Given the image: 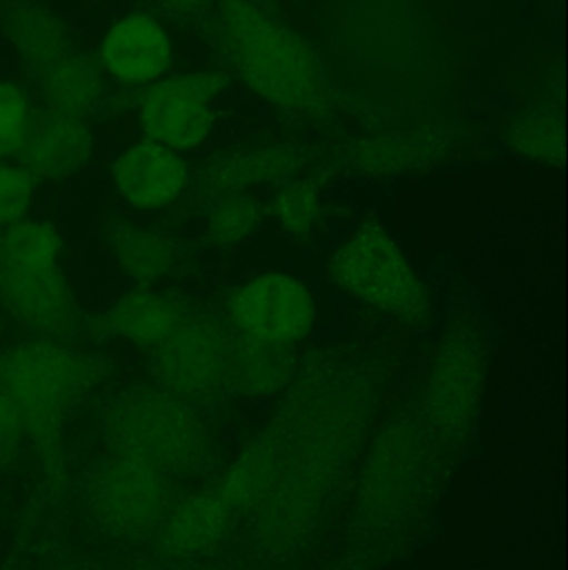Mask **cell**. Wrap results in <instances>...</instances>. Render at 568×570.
Returning <instances> with one entry per match:
<instances>
[{"label":"cell","instance_id":"obj_5","mask_svg":"<svg viewBox=\"0 0 568 570\" xmlns=\"http://www.w3.org/2000/svg\"><path fill=\"white\" fill-rule=\"evenodd\" d=\"M327 273L342 291L400 321L420 324L432 311L426 285L382 224L366 223L350 234Z\"/></svg>","mask_w":568,"mask_h":570},{"label":"cell","instance_id":"obj_12","mask_svg":"<svg viewBox=\"0 0 568 570\" xmlns=\"http://www.w3.org/2000/svg\"><path fill=\"white\" fill-rule=\"evenodd\" d=\"M489 351L470 328L450 332L434 351L427 374L423 407L444 425L467 424L479 409L486 389Z\"/></svg>","mask_w":568,"mask_h":570},{"label":"cell","instance_id":"obj_17","mask_svg":"<svg viewBox=\"0 0 568 570\" xmlns=\"http://www.w3.org/2000/svg\"><path fill=\"white\" fill-rule=\"evenodd\" d=\"M40 109L96 120L112 92L92 50L77 47L30 80Z\"/></svg>","mask_w":568,"mask_h":570},{"label":"cell","instance_id":"obj_29","mask_svg":"<svg viewBox=\"0 0 568 570\" xmlns=\"http://www.w3.org/2000/svg\"><path fill=\"white\" fill-rule=\"evenodd\" d=\"M252 2L259 3V6H262V0H252Z\"/></svg>","mask_w":568,"mask_h":570},{"label":"cell","instance_id":"obj_31","mask_svg":"<svg viewBox=\"0 0 568 570\" xmlns=\"http://www.w3.org/2000/svg\"><path fill=\"white\" fill-rule=\"evenodd\" d=\"M0 570H7V569H0Z\"/></svg>","mask_w":568,"mask_h":570},{"label":"cell","instance_id":"obj_24","mask_svg":"<svg viewBox=\"0 0 568 570\" xmlns=\"http://www.w3.org/2000/svg\"><path fill=\"white\" fill-rule=\"evenodd\" d=\"M272 209L273 217L287 234L306 236L319 223L322 200L312 180L289 179L273 197Z\"/></svg>","mask_w":568,"mask_h":570},{"label":"cell","instance_id":"obj_22","mask_svg":"<svg viewBox=\"0 0 568 570\" xmlns=\"http://www.w3.org/2000/svg\"><path fill=\"white\" fill-rule=\"evenodd\" d=\"M39 109L27 77L0 72V163L17 160Z\"/></svg>","mask_w":568,"mask_h":570},{"label":"cell","instance_id":"obj_4","mask_svg":"<svg viewBox=\"0 0 568 570\" xmlns=\"http://www.w3.org/2000/svg\"><path fill=\"white\" fill-rule=\"evenodd\" d=\"M110 452L149 462L163 474L189 471L202 459L207 432L196 407L159 385L117 392L99 415Z\"/></svg>","mask_w":568,"mask_h":570},{"label":"cell","instance_id":"obj_3","mask_svg":"<svg viewBox=\"0 0 568 570\" xmlns=\"http://www.w3.org/2000/svg\"><path fill=\"white\" fill-rule=\"evenodd\" d=\"M0 307L30 337L69 341L82 328L66 237L52 220L32 216L0 230Z\"/></svg>","mask_w":568,"mask_h":570},{"label":"cell","instance_id":"obj_2","mask_svg":"<svg viewBox=\"0 0 568 570\" xmlns=\"http://www.w3.org/2000/svg\"><path fill=\"white\" fill-rule=\"evenodd\" d=\"M213 37L229 69L266 102L320 114L332 87L313 47L252 0H217Z\"/></svg>","mask_w":568,"mask_h":570},{"label":"cell","instance_id":"obj_6","mask_svg":"<svg viewBox=\"0 0 568 570\" xmlns=\"http://www.w3.org/2000/svg\"><path fill=\"white\" fill-rule=\"evenodd\" d=\"M229 82L230 73L219 67L176 69L133 94L130 119L139 136L186 156L216 132L217 102Z\"/></svg>","mask_w":568,"mask_h":570},{"label":"cell","instance_id":"obj_28","mask_svg":"<svg viewBox=\"0 0 568 570\" xmlns=\"http://www.w3.org/2000/svg\"><path fill=\"white\" fill-rule=\"evenodd\" d=\"M2 314H3L2 307H0V327H2Z\"/></svg>","mask_w":568,"mask_h":570},{"label":"cell","instance_id":"obj_19","mask_svg":"<svg viewBox=\"0 0 568 570\" xmlns=\"http://www.w3.org/2000/svg\"><path fill=\"white\" fill-rule=\"evenodd\" d=\"M297 372L296 345L269 344L233 334L227 391L243 397H269L286 391Z\"/></svg>","mask_w":568,"mask_h":570},{"label":"cell","instance_id":"obj_9","mask_svg":"<svg viewBox=\"0 0 568 570\" xmlns=\"http://www.w3.org/2000/svg\"><path fill=\"white\" fill-rule=\"evenodd\" d=\"M87 505L110 534L126 539L156 534L169 511L167 474L132 455L110 452L90 475Z\"/></svg>","mask_w":568,"mask_h":570},{"label":"cell","instance_id":"obj_15","mask_svg":"<svg viewBox=\"0 0 568 570\" xmlns=\"http://www.w3.org/2000/svg\"><path fill=\"white\" fill-rule=\"evenodd\" d=\"M189 304L157 287H130L97 311L86 327L107 341H122L153 351L189 317Z\"/></svg>","mask_w":568,"mask_h":570},{"label":"cell","instance_id":"obj_14","mask_svg":"<svg viewBox=\"0 0 568 570\" xmlns=\"http://www.w3.org/2000/svg\"><path fill=\"white\" fill-rule=\"evenodd\" d=\"M0 42L29 80L79 47L72 20L50 0H2Z\"/></svg>","mask_w":568,"mask_h":570},{"label":"cell","instance_id":"obj_25","mask_svg":"<svg viewBox=\"0 0 568 570\" xmlns=\"http://www.w3.org/2000/svg\"><path fill=\"white\" fill-rule=\"evenodd\" d=\"M42 184L19 163H0V230L33 216Z\"/></svg>","mask_w":568,"mask_h":570},{"label":"cell","instance_id":"obj_23","mask_svg":"<svg viewBox=\"0 0 568 570\" xmlns=\"http://www.w3.org/2000/svg\"><path fill=\"white\" fill-rule=\"evenodd\" d=\"M564 124L549 114H534L514 124L510 146L520 156L547 166H559L564 160L566 139Z\"/></svg>","mask_w":568,"mask_h":570},{"label":"cell","instance_id":"obj_7","mask_svg":"<svg viewBox=\"0 0 568 570\" xmlns=\"http://www.w3.org/2000/svg\"><path fill=\"white\" fill-rule=\"evenodd\" d=\"M112 89L136 94L177 69L173 26L149 3L132 2L100 22L92 49Z\"/></svg>","mask_w":568,"mask_h":570},{"label":"cell","instance_id":"obj_27","mask_svg":"<svg viewBox=\"0 0 568 570\" xmlns=\"http://www.w3.org/2000/svg\"><path fill=\"white\" fill-rule=\"evenodd\" d=\"M170 23H193L209 19L217 0H143Z\"/></svg>","mask_w":568,"mask_h":570},{"label":"cell","instance_id":"obj_8","mask_svg":"<svg viewBox=\"0 0 568 570\" xmlns=\"http://www.w3.org/2000/svg\"><path fill=\"white\" fill-rule=\"evenodd\" d=\"M233 332L206 312H190L159 347L150 351L152 384L190 404H202L227 392Z\"/></svg>","mask_w":568,"mask_h":570},{"label":"cell","instance_id":"obj_21","mask_svg":"<svg viewBox=\"0 0 568 570\" xmlns=\"http://www.w3.org/2000/svg\"><path fill=\"white\" fill-rule=\"evenodd\" d=\"M262 224L259 203L247 193L226 194L209 199L202 217V236L216 249L246 243Z\"/></svg>","mask_w":568,"mask_h":570},{"label":"cell","instance_id":"obj_20","mask_svg":"<svg viewBox=\"0 0 568 570\" xmlns=\"http://www.w3.org/2000/svg\"><path fill=\"white\" fill-rule=\"evenodd\" d=\"M439 154L436 144L422 136L380 137L353 153L352 167L372 179H392L430 166Z\"/></svg>","mask_w":568,"mask_h":570},{"label":"cell","instance_id":"obj_18","mask_svg":"<svg viewBox=\"0 0 568 570\" xmlns=\"http://www.w3.org/2000/svg\"><path fill=\"white\" fill-rule=\"evenodd\" d=\"M113 269L130 287H157L176 271L177 246L162 229L140 220H117L106 237Z\"/></svg>","mask_w":568,"mask_h":570},{"label":"cell","instance_id":"obj_26","mask_svg":"<svg viewBox=\"0 0 568 570\" xmlns=\"http://www.w3.org/2000/svg\"><path fill=\"white\" fill-rule=\"evenodd\" d=\"M26 442V429L16 404L0 392V471L17 461Z\"/></svg>","mask_w":568,"mask_h":570},{"label":"cell","instance_id":"obj_16","mask_svg":"<svg viewBox=\"0 0 568 570\" xmlns=\"http://www.w3.org/2000/svg\"><path fill=\"white\" fill-rule=\"evenodd\" d=\"M302 164V153L290 146L249 147L210 157L192 180L203 197L213 199L293 179Z\"/></svg>","mask_w":568,"mask_h":570},{"label":"cell","instance_id":"obj_13","mask_svg":"<svg viewBox=\"0 0 568 570\" xmlns=\"http://www.w3.org/2000/svg\"><path fill=\"white\" fill-rule=\"evenodd\" d=\"M96 120L39 109L19 160L40 184H66L86 176L100 156Z\"/></svg>","mask_w":568,"mask_h":570},{"label":"cell","instance_id":"obj_11","mask_svg":"<svg viewBox=\"0 0 568 570\" xmlns=\"http://www.w3.org/2000/svg\"><path fill=\"white\" fill-rule=\"evenodd\" d=\"M183 154L137 136L113 150L107 163L110 193L130 213L153 216L176 206L193 183Z\"/></svg>","mask_w":568,"mask_h":570},{"label":"cell","instance_id":"obj_10","mask_svg":"<svg viewBox=\"0 0 568 570\" xmlns=\"http://www.w3.org/2000/svg\"><path fill=\"white\" fill-rule=\"evenodd\" d=\"M313 295L296 277L266 273L233 288L227 325L233 334L269 344L296 345L316 325Z\"/></svg>","mask_w":568,"mask_h":570},{"label":"cell","instance_id":"obj_30","mask_svg":"<svg viewBox=\"0 0 568 570\" xmlns=\"http://www.w3.org/2000/svg\"><path fill=\"white\" fill-rule=\"evenodd\" d=\"M0 549H2V539H0Z\"/></svg>","mask_w":568,"mask_h":570},{"label":"cell","instance_id":"obj_1","mask_svg":"<svg viewBox=\"0 0 568 570\" xmlns=\"http://www.w3.org/2000/svg\"><path fill=\"white\" fill-rule=\"evenodd\" d=\"M106 375L96 355L67 341L29 338L0 351V392L16 404L27 442L32 445L47 481H66V429L70 414Z\"/></svg>","mask_w":568,"mask_h":570}]
</instances>
